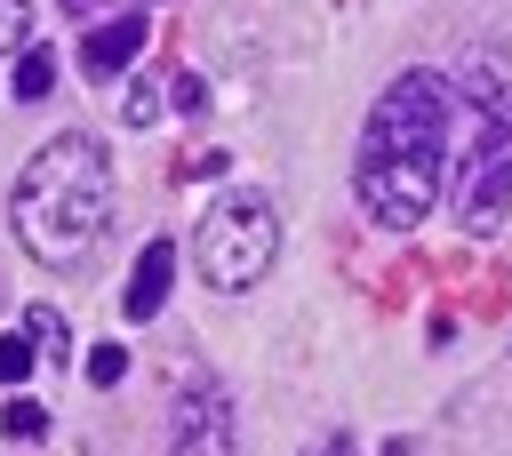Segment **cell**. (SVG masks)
I'll return each mask as SVG.
<instances>
[{
	"label": "cell",
	"mask_w": 512,
	"mask_h": 456,
	"mask_svg": "<svg viewBox=\"0 0 512 456\" xmlns=\"http://www.w3.org/2000/svg\"><path fill=\"white\" fill-rule=\"evenodd\" d=\"M48 88H56V56H48V48H24L16 72H8V96H16V104H40Z\"/></svg>",
	"instance_id": "obj_8"
},
{
	"label": "cell",
	"mask_w": 512,
	"mask_h": 456,
	"mask_svg": "<svg viewBox=\"0 0 512 456\" xmlns=\"http://www.w3.org/2000/svg\"><path fill=\"white\" fill-rule=\"evenodd\" d=\"M32 368H40V344H32V328H16V336H0V384L16 392V384H24Z\"/></svg>",
	"instance_id": "obj_10"
},
{
	"label": "cell",
	"mask_w": 512,
	"mask_h": 456,
	"mask_svg": "<svg viewBox=\"0 0 512 456\" xmlns=\"http://www.w3.org/2000/svg\"><path fill=\"white\" fill-rule=\"evenodd\" d=\"M16 240L40 256V264H80L96 248V232L112 224V160L96 136H56L32 152V168L16 176Z\"/></svg>",
	"instance_id": "obj_2"
},
{
	"label": "cell",
	"mask_w": 512,
	"mask_h": 456,
	"mask_svg": "<svg viewBox=\"0 0 512 456\" xmlns=\"http://www.w3.org/2000/svg\"><path fill=\"white\" fill-rule=\"evenodd\" d=\"M176 112H184V120L208 112V80H200V72H176Z\"/></svg>",
	"instance_id": "obj_13"
},
{
	"label": "cell",
	"mask_w": 512,
	"mask_h": 456,
	"mask_svg": "<svg viewBox=\"0 0 512 456\" xmlns=\"http://www.w3.org/2000/svg\"><path fill=\"white\" fill-rule=\"evenodd\" d=\"M176 448H232V400H224L216 376L184 384V400H176Z\"/></svg>",
	"instance_id": "obj_5"
},
{
	"label": "cell",
	"mask_w": 512,
	"mask_h": 456,
	"mask_svg": "<svg viewBox=\"0 0 512 456\" xmlns=\"http://www.w3.org/2000/svg\"><path fill=\"white\" fill-rule=\"evenodd\" d=\"M144 40H152V32H144V16H136V8H128V16H104V24L80 40V64H88V80H112V72H128V64L144 56Z\"/></svg>",
	"instance_id": "obj_6"
},
{
	"label": "cell",
	"mask_w": 512,
	"mask_h": 456,
	"mask_svg": "<svg viewBox=\"0 0 512 456\" xmlns=\"http://www.w3.org/2000/svg\"><path fill=\"white\" fill-rule=\"evenodd\" d=\"M0 432H8V440H24V448H32V440H48L40 400H8V408H0Z\"/></svg>",
	"instance_id": "obj_11"
},
{
	"label": "cell",
	"mask_w": 512,
	"mask_h": 456,
	"mask_svg": "<svg viewBox=\"0 0 512 456\" xmlns=\"http://www.w3.org/2000/svg\"><path fill=\"white\" fill-rule=\"evenodd\" d=\"M224 168H232V160H224V152H200V160H192V168H184V176H200V184H216V176H224Z\"/></svg>",
	"instance_id": "obj_16"
},
{
	"label": "cell",
	"mask_w": 512,
	"mask_h": 456,
	"mask_svg": "<svg viewBox=\"0 0 512 456\" xmlns=\"http://www.w3.org/2000/svg\"><path fill=\"white\" fill-rule=\"evenodd\" d=\"M56 8H72V16H80V8H96V0H56Z\"/></svg>",
	"instance_id": "obj_17"
},
{
	"label": "cell",
	"mask_w": 512,
	"mask_h": 456,
	"mask_svg": "<svg viewBox=\"0 0 512 456\" xmlns=\"http://www.w3.org/2000/svg\"><path fill=\"white\" fill-rule=\"evenodd\" d=\"M88 376H96V384H120V376H128V352H120V344H96V352H88Z\"/></svg>",
	"instance_id": "obj_14"
},
{
	"label": "cell",
	"mask_w": 512,
	"mask_h": 456,
	"mask_svg": "<svg viewBox=\"0 0 512 456\" xmlns=\"http://www.w3.org/2000/svg\"><path fill=\"white\" fill-rule=\"evenodd\" d=\"M472 120H480V144H472V168L456 176V216H464V232H496L504 216H512V88H480V104H472Z\"/></svg>",
	"instance_id": "obj_4"
},
{
	"label": "cell",
	"mask_w": 512,
	"mask_h": 456,
	"mask_svg": "<svg viewBox=\"0 0 512 456\" xmlns=\"http://www.w3.org/2000/svg\"><path fill=\"white\" fill-rule=\"evenodd\" d=\"M152 112H160V96H152V88H128V104H120V120H128V128H144Z\"/></svg>",
	"instance_id": "obj_15"
},
{
	"label": "cell",
	"mask_w": 512,
	"mask_h": 456,
	"mask_svg": "<svg viewBox=\"0 0 512 456\" xmlns=\"http://www.w3.org/2000/svg\"><path fill=\"white\" fill-rule=\"evenodd\" d=\"M168 280H176V240H144V248H136V272H128L120 312H128V320H152V312L168 304Z\"/></svg>",
	"instance_id": "obj_7"
},
{
	"label": "cell",
	"mask_w": 512,
	"mask_h": 456,
	"mask_svg": "<svg viewBox=\"0 0 512 456\" xmlns=\"http://www.w3.org/2000/svg\"><path fill=\"white\" fill-rule=\"evenodd\" d=\"M272 256H280V208H272L264 192L216 200V208L200 216V232H192V264H200V280L224 288V296L256 288V280L272 272Z\"/></svg>",
	"instance_id": "obj_3"
},
{
	"label": "cell",
	"mask_w": 512,
	"mask_h": 456,
	"mask_svg": "<svg viewBox=\"0 0 512 456\" xmlns=\"http://www.w3.org/2000/svg\"><path fill=\"white\" fill-rule=\"evenodd\" d=\"M456 112H464V96H456L448 72H400V80L376 96L368 136H360V160H352V192H360L368 224L416 232V224L432 216Z\"/></svg>",
	"instance_id": "obj_1"
},
{
	"label": "cell",
	"mask_w": 512,
	"mask_h": 456,
	"mask_svg": "<svg viewBox=\"0 0 512 456\" xmlns=\"http://www.w3.org/2000/svg\"><path fill=\"white\" fill-rule=\"evenodd\" d=\"M24 48H32V8L0 0V56H24Z\"/></svg>",
	"instance_id": "obj_12"
},
{
	"label": "cell",
	"mask_w": 512,
	"mask_h": 456,
	"mask_svg": "<svg viewBox=\"0 0 512 456\" xmlns=\"http://www.w3.org/2000/svg\"><path fill=\"white\" fill-rule=\"evenodd\" d=\"M24 328H32V344H40L48 360H64V352H72V328H64V312H56V304H32V312H24Z\"/></svg>",
	"instance_id": "obj_9"
}]
</instances>
